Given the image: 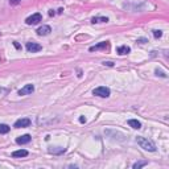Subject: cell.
<instances>
[{
	"mask_svg": "<svg viewBox=\"0 0 169 169\" xmlns=\"http://www.w3.org/2000/svg\"><path fill=\"white\" fill-rule=\"evenodd\" d=\"M116 52L120 55H124V54H128V53L131 52V48L127 46V45H123V46H119V48L116 49Z\"/></svg>",
	"mask_w": 169,
	"mask_h": 169,
	"instance_id": "cell-10",
	"label": "cell"
},
{
	"mask_svg": "<svg viewBox=\"0 0 169 169\" xmlns=\"http://www.w3.org/2000/svg\"><path fill=\"white\" fill-rule=\"evenodd\" d=\"M13 157H27L28 156V151L27 149H19V151H15L12 153Z\"/></svg>",
	"mask_w": 169,
	"mask_h": 169,
	"instance_id": "cell-13",
	"label": "cell"
},
{
	"mask_svg": "<svg viewBox=\"0 0 169 169\" xmlns=\"http://www.w3.org/2000/svg\"><path fill=\"white\" fill-rule=\"evenodd\" d=\"M104 65H107V66H114V63L112 62H103Z\"/></svg>",
	"mask_w": 169,
	"mask_h": 169,
	"instance_id": "cell-22",
	"label": "cell"
},
{
	"mask_svg": "<svg viewBox=\"0 0 169 169\" xmlns=\"http://www.w3.org/2000/svg\"><path fill=\"white\" fill-rule=\"evenodd\" d=\"M36 32H37L38 36H48L49 33L52 32V28L49 27V25H42V27H40Z\"/></svg>",
	"mask_w": 169,
	"mask_h": 169,
	"instance_id": "cell-7",
	"label": "cell"
},
{
	"mask_svg": "<svg viewBox=\"0 0 169 169\" xmlns=\"http://www.w3.org/2000/svg\"><path fill=\"white\" fill-rule=\"evenodd\" d=\"M93 94L97 95V97H100V98H107L110 95V89L106 86H100V87H97V89L93 90Z\"/></svg>",
	"mask_w": 169,
	"mask_h": 169,
	"instance_id": "cell-2",
	"label": "cell"
},
{
	"mask_svg": "<svg viewBox=\"0 0 169 169\" xmlns=\"http://www.w3.org/2000/svg\"><path fill=\"white\" fill-rule=\"evenodd\" d=\"M9 126L7 124H0V134H8L9 132Z\"/></svg>",
	"mask_w": 169,
	"mask_h": 169,
	"instance_id": "cell-14",
	"label": "cell"
},
{
	"mask_svg": "<svg viewBox=\"0 0 169 169\" xmlns=\"http://www.w3.org/2000/svg\"><path fill=\"white\" fill-rule=\"evenodd\" d=\"M91 21H93V23H107L108 19L107 17H93Z\"/></svg>",
	"mask_w": 169,
	"mask_h": 169,
	"instance_id": "cell-16",
	"label": "cell"
},
{
	"mask_svg": "<svg viewBox=\"0 0 169 169\" xmlns=\"http://www.w3.org/2000/svg\"><path fill=\"white\" fill-rule=\"evenodd\" d=\"M153 36H155V38H160L162 36V32L156 29V31H153Z\"/></svg>",
	"mask_w": 169,
	"mask_h": 169,
	"instance_id": "cell-17",
	"label": "cell"
},
{
	"mask_svg": "<svg viewBox=\"0 0 169 169\" xmlns=\"http://www.w3.org/2000/svg\"><path fill=\"white\" fill-rule=\"evenodd\" d=\"M136 143H138L143 149H145V151H149V152H155L156 151V145L153 144L151 140H148L147 138L138 136V138H136Z\"/></svg>",
	"mask_w": 169,
	"mask_h": 169,
	"instance_id": "cell-1",
	"label": "cell"
},
{
	"mask_svg": "<svg viewBox=\"0 0 169 169\" xmlns=\"http://www.w3.org/2000/svg\"><path fill=\"white\" fill-rule=\"evenodd\" d=\"M66 149L62 148V147H55V148H49V153H53V155H62V153H65Z\"/></svg>",
	"mask_w": 169,
	"mask_h": 169,
	"instance_id": "cell-12",
	"label": "cell"
},
{
	"mask_svg": "<svg viewBox=\"0 0 169 169\" xmlns=\"http://www.w3.org/2000/svg\"><path fill=\"white\" fill-rule=\"evenodd\" d=\"M32 138H31V135H23V136H20V138L16 139V143L17 144H28V143H31Z\"/></svg>",
	"mask_w": 169,
	"mask_h": 169,
	"instance_id": "cell-9",
	"label": "cell"
},
{
	"mask_svg": "<svg viewBox=\"0 0 169 169\" xmlns=\"http://www.w3.org/2000/svg\"><path fill=\"white\" fill-rule=\"evenodd\" d=\"M108 45H110V44H108L107 41H102V42H99V44L91 46V48H90V52H94V50H100V49H107V48H108Z\"/></svg>",
	"mask_w": 169,
	"mask_h": 169,
	"instance_id": "cell-8",
	"label": "cell"
},
{
	"mask_svg": "<svg viewBox=\"0 0 169 169\" xmlns=\"http://www.w3.org/2000/svg\"><path fill=\"white\" fill-rule=\"evenodd\" d=\"M19 3H20V0H9V4H12V5H16Z\"/></svg>",
	"mask_w": 169,
	"mask_h": 169,
	"instance_id": "cell-19",
	"label": "cell"
},
{
	"mask_svg": "<svg viewBox=\"0 0 169 169\" xmlns=\"http://www.w3.org/2000/svg\"><path fill=\"white\" fill-rule=\"evenodd\" d=\"M79 122H81V123H85V122H86V118L81 116V118H79Z\"/></svg>",
	"mask_w": 169,
	"mask_h": 169,
	"instance_id": "cell-21",
	"label": "cell"
},
{
	"mask_svg": "<svg viewBox=\"0 0 169 169\" xmlns=\"http://www.w3.org/2000/svg\"><path fill=\"white\" fill-rule=\"evenodd\" d=\"M148 164V161H138L134 164V169H140L142 166H145Z\"/></svg>",
	"mask_w": 169,
	"mask_h": 169,
	"instance_id": "cell-15",
	"label": "cell"
},
{
	"mask_svg": "<svg viewBox=\"0 0 169 169\" xmlns=\"http://www.w3.org/2000/svg\"><path fill=\"white\" fill-rule=\"evenodd\" d=\"M156 74H157V75H160V77H164V78H166V74L164 71H161V70H156Z\"/></svg>",
	"mask_w": 169,
	"mask_h": 169,
	"instance_id": "cell-18",
	"label": "cell"
},
{
	"mask_svg": "<svg viewBox=\"0 0 169 169\" xmlns=\"http://www.w3.org/2000/svg\"><path fill=\"white\" fill-rule=\"evenodd\" d=\"M35 91V86L33 85H25L23 89L19 90V95H29Z\"/></svg>",
	"mask_w": 169,
	"mask_h": 169,
	"instance_id": "cell-6",
	"label": "cell"
},
{
	"mask_svg": "<svg viewBox=\"0 0 169 169\" xmlns=\"http://www.w3.org/2000/svg\"><path fill=\"white\" fill-rule=\"evenodd\" d=\"M40 21H42L41 13H33L32 16H29V17L25 20V23H27L28 25H35V24H38Z\"/></svg>",
	"mask_w": 169,
	"mask_h": 169,
	"instance_id": "cell-3",
	"label": "cell"
},
{
	"mask_svg": "<svg viewBox=\"0 0 169 169\" xmlns=\"http://www.w3.org/2000/svg\"><path fill=\"white\" fill-rule=\"evenodd\" d=\"M31 126V119L29 118H23V119H19V120L15 122L13 127L15 128H25Z\"/></svg>",
	"mask_w": 169,
	"mask_h": 169,
	"instance_id": "cell-4",
	"label": "cell"
},
{
	"mask_svg": "<svg viewBox=\"0 0 169 169\" xmlns=\"http://www.w3.org/2000/svg\"><path fill=\"white\" fill-rule=\"evenodd\" d=\"M25 48H27L28 52L36 53V52H40V50L42 49V46H41L40 44H37V42H27Z\"/></svg>",
	"mask_w": 169,
	"mask_h": 169,
	"instance_id": "cell-5",
	"label": "cell"
},
{
	"mask_svg": "<svg viewBox=\"0 0 169 169\" xmlns=\"http://www.w3.org/2000/svg\"><path fill=\"white\" fill-rule=\"evenodd\" d=\"M138 42H140V44H144V42H148V41H147V38H139Z\"/></svg>",
	"mask_w": 169,
	"mask_h": 169,
	"instance_id": "cell-20",
	"label": "cell"
},
{
	"mask_svg": "<svg viewBox=\"0 0 169 169\" xmlns=\"http://www.w3.org/2000/svg\"><path fill=\"white\" fill-rule=\"evenodd\" d=\"M128 126L135 128V130H140V128H142V123L139 120H136V119H130V120H128Z\"/></svg>",
	"mask_w": 169,
	"mask_h": 169,
	"instance_id": "cell-11",
	"label": "cell"
}]
</instances>
